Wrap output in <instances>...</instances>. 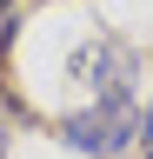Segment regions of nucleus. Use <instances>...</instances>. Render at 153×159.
Listing matches in <instances>:
<instances>
[{
    "mask_svg": "<svg viewBox=\"0 0 153 159\" xmlns=\"http://www.w3.org/2000/svg\"><path fill=\"white\" fill-rule=\"evenodd\" d=\"M60 139L87 159H113L140 139V113H133V93H113V99H93V106L67 113L60 119Z\"/></svg>",
    "mask_w": 153,
    "mask_h": 159,
    "instance_id": "obj_1",
    "label": "nucleus"
},
{
    "mask_svg": "<svg viewBox=\"0 0 153 159\" xmlns=\"http://www.w3.org/2000/svg\"><path fill=\"white\" fill-rule=\"evenodd\" d=\"M133 47L127 40H113V33H93L87 47H73V60H67V73L73 80H87L93 86V99H113V93H133Z\"/></svg>",
    "mask_w": 153,
    "mask_h": 159,
    "instance_id": "obj_2",
    "label": "nucleus"
},
{
    "mask_svg": "<svg viewBox=\"0 0 153 159\" xmlns=\"http://www.w3.org/2000/svg\"><path fill=\"white\" fill-rule=\"evenodd\" d=\"M140 133H146V146H153V106H146V119H140Z\"/></svg>",
    "mask_w": 153,
    "mask_h": 159,
    "instance_id": "obj_3",
    "label": "nucleus"
},
{
    "mask_svg": "<svg viewBox=\"0 0 153 159\" xmlns=\"http://www.w3.org/2000/svg\"><path fill=\"white\" fill-rule=\"evenodd\" d=\"M7 7H13V0H0V20H7Z\"/></svg>",
    "mask_w": 153,
    "mask_h": 159,
    "instance_id": "obj_4",
    "label": "nucleus"
},
{
    "mask_svg": "<svg viewBox=\"0 0 153 159\" xmlns=\"http://www.w3.org/2000/svg\"><path fill=\"white\" fill-rule=\"evenodd\" d=\"M146 159H153V152H146Z\"/></svg>",
    "mask_w": 153,
    "mask_h": 159,
    "instance_id": "obj_5",
    "label": "nucleus"
}]
</instances>
